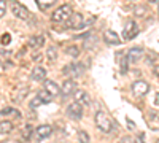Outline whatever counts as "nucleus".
<instances>
[{
	"instance_id": "obj_1",
	"label": "nucleus",
	"mask_w": 159,
	"mask_h": 143,
	"mask_svg": "<svg viewBox=\"0 0 159 143\" xmlns=\"http://www.w3.org/2000/svg\"><path fill=\"white\" fill-rule=\"evenodd\" d=\"M94 121H96L97 129H100L103 134H108V132L111 131V118L108 116V113H105L103 110H99V111L96 113Z\"/></svg>"
},
{
	"instance_id": "obj_2",
	"label": "nucleus",
	"mask_w": 159,
	"mask_h": 143,
	"mask_svg": "<svg viewBox=\"0 0 159 143\" xmlns=\"http://www.w3.org/2000/svg\"><path fill=\"white\" fill-rule=\"evenodd\" d=\"M73 15V10L69 3H64L61 5L54 13H52V21L54 22H65V21H69Z\"/></svg>"
},
{
	"instance_id": "obj_3",
	"label": "nucleus",
	"mask_w": 159,
	"mask_h": 143,
	"mask_svg": "<svg viewBox=\"0 0 159 143\" xmlns=\"http://www.w3.org/2000/svg\"><path fill=\"white\" fill-rule=\"evenodd\" d=\"M65 113H67V116L70 119L73 121H80L83 118V105L78 102H72L70 105L67 107V110H65Z\"/></svg>"
},
{
	"instance_id": "obj_4",
	"label": "nucleus",
	"mask_w": 159,
	"mask_h": 143,
	"mask_svg": "<svg viewBox=\"0 0 159 143\" xmlns=\"http://www.w3.org/2000/svg\"><path fill=\"white\" fill-rule=\"evenodd\" d=\"M11 11H13V15H15L16 18L25 21V19H29V10L25 8L24 5L18 3V2H13L11 3Z\"/></svg>"
},
{
	"instance_id": "obj_5",
	"label": "nucleus",
	"mask_w": 159,
	"mask_h": 143,
	"mask_svg": "<svg viewBox=\"0 0 159 143\" xmlns=\"http://www.w3.org/2000/svg\"><path fill=\"white\" fill-rule=\"evenodd\" d=\"M84 24H86V21H84L83 15H80V13H73L72 18L67 21V27H70V29H83Z\"/></svg>"
},
{
	"instance_id": "obj_6",
	"label": "nucleus",
	"mask_w": 159,
	"mask_h": 143,
	"mask_svg": "<svg viewBox=\"0 0 159 143\" xmlns=\"http://www.w3.org/2000/svg\"><path fill=\"white\" fill-rule=\"evenodd\" d=\"M148 91H150V84L147 81H143V80H137V81H134V84H132V92H134L135 96H139V97L145 96Z\"/></svg>"
},
{
	"instance_id": "obj_7",
	"label": "nucleus",
	"mask_w": 159,
	"mask_h": 143,
	"mask_svg": "<svg viewBox=\"0 0 159 143\" xmlns=\"http://www.w3.org/2000/svg\"><path fill=\"white\" fill-rule=\"evenodd\" d=\"M137 34H139L137 24L134 22V19H129L126 22V27H124V38H126V40H132Z\"/></svg>"
},
{
	"instance_id": "obj_8",
	"label": "nucleus",
	"mask_w": 159,
	"mask_h": 143,
	"mask_svg": "<svg viewBox=\"0 0 159 143\" xmlns=\"http://www.w3.org/2000/svg\"><path fill=\"white\" fill-rule=\"evenodd\" d=\"M83 72H84L83 64H70V65L64 69V73L70 75V76H80V75H83Z\"/></svg>"
},
{
	"instance_id": "obj_9",
	"label": "nucleus",
	"mask_w": 159,
	"mask_h": 143,
	"mask_svg": "<svg viewBox=\"0 0 159 143\" xmlns=\"http://www.w3.org/2000/svg\"><path fill=\"white\" fill-rule=\"evenodd\" d=\"M103 40H105V43L113 45V46H116V45L121 43V38H119V35H118L115 30H105V34H103Z\"/></svg>"
},
{
	"instance_id": "obj_10",
	"label": "nucleus",
	"mask_w": 159,
	"mask_h": 143,
	"mask_svg": "<svg viewBox=\"0 0 159 143\" xmlns=\"http://www.w3.org/2000/svg\"><path fill=\"white\" fill-rule=\"evenodd\" d=\"M142 56H143V48H140V46L129 49V53H127V59H129V62H130V64L139 62V60L142 59Z\"/></svg>"
},
{
	"instance_id": "obj_11",
	"label": "nucleus",
	"mask_w": 159,
	"mask_h": 143,
	"mask_svg": "<svg viewBox=\"0 0 159 143\" xmlns=\"http://www.w3.org/2000/svg\"><path fill=\"white\" fill-rule=\"evenodd\" d=\"M75 87H76V84H75V81L72 80V78L70 80H65L62 87H61V94L62 96H70V94L75 92Z\"/></svg>"
},
{
	"instance_id": "obj_12",
	"label": "nucleus",
	"mask_w": 159,
	"mask_h": 143,
	"mask_svg": "<svg viewBox=\"0 0 159 143\" xmlns=\"http://www.w3.org/2000/svg\"><path fill=\"white\" fill-rule=\"evenodd\" d=\"M75 96V102L81 103L83 107H88L91 103V99H89V94L86 92V91H76V92L73 94Z\"/></svg>"
},
{
	"instance_id": "obj_13",
	"label": "nucleus",
	"mask_w": 159,
	"mask_h": 143,
	"mask_svg": "<svg viewBox=\"0 0 159 143\" xmlns=\"http://www.w3.org/2000/svg\"><path fill=\"white\" fill-rule=\"evenodd\" d=\"M51 132H52V129H51V126H48V124L38 126V127H37V131H35V134H37V137H38L40 140L48 138V137L51 135Z\"/></svg>"
},
{
	"instance_id": "obj_14",
	"label": "nucleus",
	"mask_w": 159,
	"mask_h": 143,
	"mask_svg": "<svg viewBox=\"0 0 159 143\" xmlns=\"http://www.w3.org/2000/svg\"><path fill=\"white\" fill-rule=\"evenodd\" d=\"M30 78H32V81H43L45 78H46V69H43V67H35V69L32 70Z\"/></svg>"
},
{
	"instance_id": "obj_15",
	"label": "nucleus",
	"mask_w": 159,
	"mask_h": 143,
	"mask_svg": "<svg viewBox=\"0 0 159 143\" xmlns=\"http://www.w3.org/2000/svg\"><path fill=\"white\" fill-rule=\"evenodd\" d=\"M43 86H45L46 91H49L52 96H57V94L61 92V87L57 86L56 81H52V80H45V84H43Z\"/></svg>"
},
{
	"instance_id": "obj_16",
	"label": "nucleus",
	"mask_w": 159,
	"mask_h": 143,
	"mask_svg": "<svg viewBox=\"0 0 159 143\" xmlns=\"http://www.w3.org/2000/svg\"><path fill=\"white\" fill-rule=\"evenodd\" d=\"M45 43V37L43 35H37V37H32L30 40H29V46L37 49V48H42Z\"/></svg>"
},
{
	"instance_id": "obj_17",
	"label": "nucleus",
	"mask_w": 159,
	"mask_h": 143,
	"mask_svg": "<svg viewBox=\"0 0 159 143\" xmlns=\"http://www.w3.org/2000/svg\"><path fill=\"white\" fill-rule=\"evenodd\" d=\"M11 131H13V123H10L7 119H2V123H0V132L5 135V134H10Z\"/></svg>"
},
{
	"instance_id": "obj_18",
	"label": "nucleus",
	"mask_w": 159,
	"mask_h": 143,
	"mask_svg": "<svg viewBox=\"0 0 159 143\" xmlns=\"http://www.w3.org/2000/svg\"><path fill=\"white\" fill-rule=\"evenodd\" d=\"M129 59H127V54L124 56V54H121V62H119V72H121L123 75L124 73H127V65H129Z\"/></svg>"
},
{
	"instance_id": "obj_19",
	"label": "nucleus",
	"mask_w": 159,
	"mask_h": 143,
	"mask_svg": "<svg viewBox=\"0 0 159 143\" xmlns=\"http://www.w3.org/2000/svg\"><path fill=\"white\" fill-rule=\"evenodd\" d=\"M38 96L42 97L43 103H49V102L52 100V97H54V96H52V94L49 92V91H46V89H42V91L38 92Z\"/></svg>"
},
{
	"instance_id": "obj_20",
	"label": "nucleus",
	"mask_w": 159,
	"mask_h": 143,
	"mask_svg": "<svg viewBox=\"0 0 159 143\" xmlns=\"http://www.w3.org/2000/svg\"><path fill=\"white\" fill-rule=\"evenodd\" d=\"M27 92H29V89H27V87H22V89L19 91V92H16L15 96H13V102H16V103H18V102H21L25 96H27Z\"/></svg>"
},
{
	"instance_id": "obj_21",
	"label": "nucleus",
	"mask_w": 159,
	"mask_h": 143,
	"mask_svg": "<svg viewBox=\"0 0 159 143\" xmlns=\"http://www.w3.org/2000/svg\"><path fill=\"white\" fill-rule=\"evenodd\" d=\"M37 3H38V7L42 8V10H46V8H49V7L54 5L56 0H37Z\"/></svg>"
},
{
	"instance_id": "obj_22",
	"label": "nucleus",
	"mask_w": 159,
	"mask_h": 143,
	"mask_svg": "<svg viewBox=\"0 0 159 143\" xmlns=\"http://www.w3.org/2000/svg\"><path fill=\"white\" fill-rule=\"evenodd\" d=\"M76 137H78V141H80V143H89V141H91L88 132H84V131H78Z\"/></svg>"
},
{
	"instance_id": "obj_23",
	"label": "nucleus",
	"mask_w": 159,
	"mask_h": 143,
	"mask_svg": "<svg viewBox=\"0 0 159 143\" xmlns=\"http://www.w3.org/2000/svg\"><path fill=\"white\" fill-rule=\"evenodd\" d=\"M42 103H43V100H42V97H40L38 94L30 100V103H29V107L30 108H37V107H40V105H42Z\"/></svg>"
},
{
	"instance_id": "obj_24",
	"label": "nucleus",
	"mask_w": 159,
	"mask_h": 143,
	"mask_svg": "<svg viewBox=\"0 0 159 143\" xmlns=\"http://www.w3.org/2000/svg\"><path fill=\"white\" fill-rule=\"evenodd\" d=\"M46 57L49 59V60H56V57H57V51H56V48H48V51H46Z\"/></svg>"
},
{
	"instance_id": "obj_25",
	"label": "nucleus",
	"mask_w": 159,
	"mask_h": 143,
	"mask_svg": "<svg viewBox=\"0 0 159 143\" xmlns=\"http://www.w3.org/2000/svg\"><path fill=\"white\" fill-rule=\"evenodd\" d=\"M145 13H147V7H142V5H140V7H137V8L134 10V15H135V16H139V18H140V16H143Z\"/></svg>"
},
{
	"instance_id": "obj_26",
	"label": "nucleus",
	"mask_w": 159,
	"mask_h": 143,
	"mask_svg": "<svg viewBox=\"0 0 159 143\" xmlns=\"http://www.w3.org/2000/svg\"><path fill=\"white\" fill-rule=\"evenodd\" d=\"M67 53H69L72 57H78V56H80V49H78L76 46H70V48L67 49Z\"/></svg>"
},
{
	"instance_id": "obj_27",
	"label": "nucleus",
	"mask_w": 159,
	"mask_h": 143,
	"mask_svg": "<svg viewBox=\"0 0 159 143\" xmlns=\"http://www.w3.org/2000/svg\"><path fill=\"white\" fill-rule=\"evenodd\" d=\"M10 42H11V35L10 34H3L2 35V45L7 46V45H10Z\"/></svg>"
},
{
	"instance_id": "obj_28",
	"label": "nucleus",
	"mask_w": 159,
	"mask_h": 143,
	"mask_svg": "<svg viewBox=\"0 0 159 143\" xmlns=\"http://www.w3.org/2000/svg\"><path fill=\"white\" fill-rule=\"evenodd\" d=\"M5 10H7V2L5 0H0V18L5 16Z\"/></svg>"
},
{
	"instance_id": "obj_29",
	"label": "nucleus",
	"mask_w": 159,
	"mask_h": 143,
	"mask_svg": "<svg viewBox=\"0 0 159 143\" xmlns=\"http://www.w3.org/2000/svg\"><path fill=\"white\" fill-rule=\"evenodd\" d=\"M30 132H32V127H30V126H27V127L24 129V134H22V135H24V138H25V140H29V137H30Z\"/></svg>"
},
{
	"instance_id": "obj_30",
	"label": "nucleus",
	"mask_w": 159,
	"mask_h": 143,
	"mask_svg": "<svg viewBox=\"0 0 159 143\" xmlns=\"http://www.w3.org/2000/svg\"><path fill=\"white\" fill-rule=\"evenodd\" d=\"M11 110H13V108L3 107V108H2V116H5V114H10V113H11Z\"/></svg>"
},
{
	"instance_id": "obj_31",
	"label": "nucleus",
	"mask_w": 159,
	"mask_h": 143,
	"mask_svg": "<svg viewBox=\"0 0 159 143\" xmlns=\"http://www.w3.org/2000/svg\"><path fill=\"white\" fill-rule=\"evenodd\" d=\"M121 143H135V141H134V140H132L130 137H124V138L121 140Z\"/></svg>"
},
{
	"instance_id": "obj_32",
	"label": "nucleus",
	"mask_w": 159,
	"mask_h": 143,
	"mask_svg": "<svg viewBox=\"0 0 159 143\" xmlns=\"http://www.w3.org/2000/svg\"><path fill=\"white\" fill-rule=\"evenodd\" d=\"M153 72H154V75L159 78V65H154V69H153Z\"/></svg>"
},
{
	"instance_id": "obj_33",
	"label": "nucleus",
	"mask_w": 159,
	"mask_h": 143,
	"mask_svg": "<svg viewBox=\"0 0 159 143\" xmlns=\"http://www.w3.org/2000/svg\"><path fill=\"white\" fill-rule=\"evenodd\" d=\"M148 2H150V3H156V2H157V0H148Z\"/></svg>"
},
{
	"instance_id": "obj_34",
	"label": "nucleus",
	"mask_w": 159,
	"mask_h": 143,
	"mask_svg": "<svg viewBox=\"0 0 159 143\" xmlns=\"http://www.w3.org/2000/svg\"><path fill=\"white\" fill-rule=\"evenodd\" d=\"M157 15H159V0H157Z\"/></svg>"
},
{
	"instance_id": "obj_35",
	"label": "nucleus",
	"mask_w": 159,
	"mask_h": 143,
	"mask_svg": "<svg viewBox=\"0 0 159 143\" xmlns=\"http://www.w3.org/2000/svg\"><path fill=\"white\" fill-rule=\"evenodd\" d=\"M156 143H159V140H157V141H156Z\"/></svg>"
}]
</instances>
